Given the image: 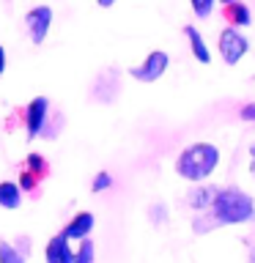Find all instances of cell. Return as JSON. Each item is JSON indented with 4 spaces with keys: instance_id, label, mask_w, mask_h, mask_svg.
<instances>
[{
    "instance_id": "11",
    "label": "cell",
    "mask_w": 255,
    "mask_h": 263,
    "mask_svg": "<svg viewBox=\"0 0 255 263\" xmlns=\"http://www.w3.org/2000/svg\"><path fill=\"white\" fill-rule=\"evenodd\" d=\"M22 203V192L14 181H0V205L3 209H20Z\"/></svg>"
},
{
    "instance_id": "12",
    "label": "cell",
    "mask_w": 255,
    "mask_h": 263,
    "mask_svg": "<svg viewBox=\"0 0 255 263\" xmlns=\"http://www.w3.org/2000/svg\"><path fill=\"white\" fill-rule=\"evenodd\" d=\"M214 192L217 189H211V186H203V184H197L192 192H189V205H192L195 211H203V209H209L211 205V197H214Z\"/></svg>"
},
{
    "instance_id": "21",
    "label": "cell",
    "mask_w": 255,
    "mask_h": 263,
    "mask_svg": "<svg viewBox=\"0 0 255 263\" xmlns=\"http://www.w3.org/2000/svg\"><path fill=\"white\" fill-rule=\"evenodd\" d=\"M3 71H6V49L0 47V74H3Z\"/></svg>"
},
{
    "instance_id": "13",
    "label": "cell",
    "mask_w": 255,
    "mask_h": 263,
    "mask_svg": "<svg viewBox=\"0 0 255 263\" xmlns=\"http://www.w3.org/2000/svg\"><path fill=\"white\" fill-rule=\"evenodd\" d=\"M74 263H96V247L88 236L80 238V247L74 252Z\"/></svg>"
},
{
    "instance_id": "4",
    "label": "cell",
    "mask_w": 255,
    "mask_h": 263,
    "mask_svg": "<svg viewBox=\"0 0 255 263\" xmlns=\"http://www.w3.org/2000/svg\"><path fill=\"white\" fill-rule=\"evenodd\" d=\"M168 66H170V55L165 52V49H154L140 66H132L129 74L140 82H156L165 71H168Z\"/></svg>"
},
{
    "instance_id": "18",
    "label": "cell",
    "mask_w": 255,
    "mask_h": 263,
    "mask_svg": "<svg viewBox=\"0 0 255 263\" xmlns=\"http://www.w3.org/2000/svg\"><path fill=\"white\" fill-rule=\"evenodd\" d=\"M148 217H151L154 225H165V222H168V205H165V203H154L151 209H148Z\"/></svg>"
},
{
    "instance_id": "1",
    "label": "cell",
    "mask_w": 255,
    "mask_h": 263,
    "mask_svg": "<svg viewBox=\"0 0 255 263\" xmlns=\"http://www.w3.org/2000/svg\"><path fill=\"white\" fill-rule=\"evenodd\" d=\"M211 219L217 225H242V222H250L255 214V203L252 197L242 192L239 186H225L217 189L211 197Z\"/></svg>"
},
{
    "instance_id": "20",
    "label": "cell",
    "mask_w": 255,
    "mask_h": 263,
    "mask_svg": "<svg viewBox=\"0 0 255 263\" xmlns=\"http://www.w3.org/2000/svg\"><path fill=\"white\" fill-rule=\"evenodd\" d=\"M239 118H242V121H250V123H255V102L244 104L242 110H239Z\"/></svg>"
},
{
    "instance_id": "27",
    "label": "cell",
    "mask_w": 255,
    "mask_h": 263,
    "mask_svg": "<svg viewBox=\"0 0 255 263\" xmlns=\"http://www.w3.org/2000/svg\"><path fill=\"white\" fill-rule=\"evenodd\" d=\"M252 219H255V214H252Z\"/></svg>"
},
{
    "instance_id": "15",
    "label": "cell",
    "mask_w": 255,
    "mask_h": 263,
    "mask_svg": "<svg viewBox=\"0 0 255 263\" xmlns=\"http://www.w3.org/2000/svg\"><path fill=\"white\" fill-rule=\"evenodd\" d=\"M25 170L33 173V176H39V178H44V176H47V162L41 159L39 154H30L28 162H25Z\"/></svg>"
},
{
    "instance_id": "16",
    "label": "cell",
    "mask_w": 255,
    "mask_h": 263,
    "mask_svg": "<svg viewBox=\"0 0 255 263\" xmlns=\"http://www.w3.org/2000/svg\"><path fill=\"white\" fill-rule=\"evenodd\" d=\"M214 3H217V0H189V6H192L197 20H209L211 11H214Z\"/></svg>"
},
{
    "instance_id": "22",
    "label": "cell",
    "mask_w": 255,
    "mask_h": 263,
    "mask_svg": "<svg viewBox=\"0 0 255 263\" xmlns=\"http://www.w3.org/2000/svg\"><path fill=\"white\" fill-rule=\"evenodd\" d=\"M96 3H99V8H113L115 0H96Z\"/></svg>"
},
{
    "instance_id": "8",
    "label": "cell",
    "mask_w": 255,
    "mask_h": 263,
    "mask_svg": "<svg viewBox=\"0 0 255 263\" xmlns=\"http://www.w3.org/2000/svg\"><path fill=\"white\" fill-rule=\"evenodd\" d=\"M222 16H225L228 28H247V25L252 22L250 6L242 3V0H233V3H225V6H222Z\"/></svg>"
},
{
    "instance_id": "23",
    "label": "cell",
    "mask_w": 255,
    "mask_h": 263,
    "mask_svg": "<svg viewBox=\"0 0 255 263\" xmlns=\"http://www.w3.org/2000/svg\"><path fill=\"white\" fill-rule=\"evenodd\" d=\"M250 156H252V162H255V143H252V148H250Z\"/></svg>"
},
{
    "instance_id": "5",
    "label": "cell",
    "mask_w": 255,
    "mask_h": 263,
    "mask_svg": "<svg viewBox=\"0 0 255 263\" xmlns=\"http://www.w3.org/2000/svg\"><path fill=\"white\" fill-rule=\"evenodd\" d=\"M52 20H55V14L49 6H36L25 14V28H28V36H30L33 44H44Z\"/></svg>"
},
{
    "instance_id": "19",
    "label": "cell",
    "mask_w": 255,
    "mask_h": 263,
    "mask_svg": "<svg viewBox=\"0 0 255 263\" xmlns=\"http://www.w3.org/2000/svg\"><path fill=\"white\" fill-rule=\"evenodd\" d=\"M110 186H113V176L107 170H102V173H96L94 184H90V192H104V189H110Z\"/></svg>"
},
{
    "instance_id": "9",
    "label": "cell",
    "mask_w": 255,
    "mask_h": 263,
    "mask_svg": "<svg viewBox=\"0 0 255 263\" xmlns=\"http://www.w3.org/2000/svg\"><path fill=\"white\" fill-rule=\"evenodd\" d=\"M44 258H47V263H74V252H71L69 241H66V238L58 233V236H52V238L47 241Z\"/></svg>"
},
{
    "instance_id": "3",
    "label": "cell",
    "mask_w": 255,
    "mask_h": 263,
    "mask_svg": "<svg viewBox=\"0 0 255 263\" xmlns=\"http://www.w3.org/2000/svg\"><path fill=\"white\" fill-rule=\"evenodd\" d=\"M217 47H220L222 61H225L228 66H236L247 52H250V41L239 33V28H225V30H222Z\"/></svg>"
},
{
    "instance_id": "25",
    "label": "cell",
    "mask_w": 255,
    "mask_h": 263,
    "mask_svg": "<svg viewBox=\"0 0 255 263\" xmlns=\"http://www.w3.org/2000/svg\"><path fill=\"white\" fill-rule=\"evenodd\" d=\"M220 3H222V6H225V3H233V0H220Z\"/></svg>"
},
{
    "instance_id": "10",
    "label": "cell",
    "mask_w": 255,
    "mask_h": 263,
    "mask_svg": "<svg viewBox=\"0 0 255 263\" xmlns=\"http://www.w3.org/2000/svg\"><path fill=\"white\" fill-rule=\"evenodd\" d=\"M184 36L189 39V49H192L195 61L203 63V66H209V63H211V52H209V47H206L201 30H197L195 25H184Z\"/></svg>"
},
{
    "instance_id": "17",
    "label": "cell",
    "mask_w": 255,
    "mask_h": 263,
    "mask_svg": "<svg viewBox=\"0 0 255 263\" xmlns=\"http://www.w3.org/2000/svg\"><path fill=\"white\" fill-rule=\"evenodd\" d=\"M39 176H33V173H28V170H22L20 173V184H16V186H20V192H28V195H33V192H36V189H39Z\"/></svg>"
},
{
    "instance_id": "14",
    "label": "cell",
    "mask_w": 255,
    "mask_h": 263,
    "mask_svg": "<svg viewBox=\"0 0 255 263\" xmlns=\"http://www.w3.org/2000/svg\"><path fill=\"white\" fill-rule=\"evenodd\" d=\"M0 263H25V258L16 252L11 241H0Z\"/></svg>"
},
{
    "instance_id": "7",
    "label": "cell",
    "mask_w": 255,
    "mask_h": 263,
    "mask_svg": "<svg viewBox=\"0 0 255 263\" xmlns=\"http://www.w3.org/2000/svg\"><path fill=\"white\" fill-rule=\"evenodd\" d=\"M94 214H90V211H80V214H74V217H71V222H69V225H66L63 228V238H66V241H80V238H85L88 233H90V230H94Z\"/></svg>"
},
{
    "instance_id": "6",
    "label": "cell",
    "mask_w": 255,
    "mask_h": 263,
    "mask_svg": "<svg viewBox=\"0 0 255 263\" xmlns=\"http://www.w3.org/2000/svg\"><path fill=\"white\" fill-rule=\"evenodd\" d=\"M47 118H49V99L36 96L28 107H25V135H28V140L39 137L41 132H44Z\"/></svg>"
},
{
    "instance_id": "26",
    "label": "cell",
    "mask_w": 255,
    "mask_h": 263,
    "mask_svg": "<svg viewBox=\"0 0 255 263\" xmlns=\"http://www.w3.org/2000/svg\"><path fill=\"white\" fill-rule=\"evenodd\" d=\"M250 170H252V176H255V162H252V164H250Z\"/></svg>"
},
{
    "instance_id": "2",
    "label": "cell",
    "mask_w": 255,
    "mask_h": 263,
    "mask_svg": "<svg viewBox=\"0 0 255 263\" xmlns=\"http://www.w3.org/2000/svg\"><path fill=\"white\" fill-rule=\"evenodd\" d=\"M220 164V148L214 143H192L178 154L176 159V173L184 181H195L203 184Z\"/></svg>"
},
{
    "instance_id": "24",
    "label": "cell",
    "mask_w": 255,
    "mask_h": 263,
    "mask_svg": "<svg viewBox=\"0 0 255 263\" xmlns=\"http://www.w3.org/2000/svg\"><path fill=\"white\" fill-rule=\"evenodd\" d=\"M250 260L255 263V247H252V252H250Z\"/></svg>"
}]
</instances>
